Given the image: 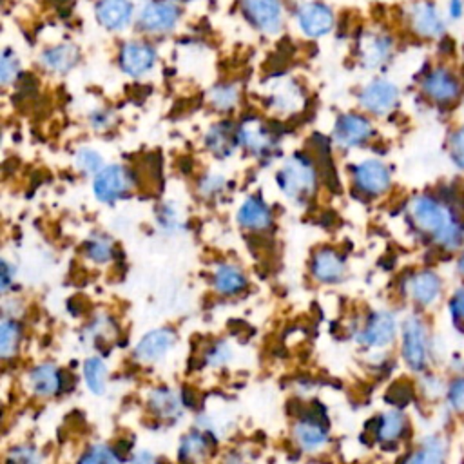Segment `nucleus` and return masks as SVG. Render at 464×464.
<instances>
[{
    "label": "nucleus",
    "mask_w": 464,
    "mask_h": 464,
    "mask_svg": "<svg viewBox=\"0 0 464 464\" xmlns=\"http://www.w3.org/2000/svg\"><path fill=\"white\" fill-rule=\"evenodd\" d=\"M359 100L366 111H370L373 114H384L395 107V103L399 100V89L393 82L377 78V80H372L361 91Z\"/></svg>",
    "instance_id": "8"
},
{
    "label": "nucleus",
    "mask_w": 464,
    "mask_h": 464,
    "mask_svg": "<svg viewBox=\"0 0 464 464\" xmlns=\"http://www.w3.org/2000/svg\"><path fill=\"white\" fill-rule=\"evenodd\" d=\"M420 89L437 103H451L460 96L462 83L453 69L446 65H435L422 76Z\"/></svg>",
    "instance_id": "3"
},
{
    "label": "nucleus",
    "mask_w": 464,
    "mask_h": 464,
    "mask_svg": "<svg viewBox=\"0 0 464 464\" xmlns=\"http://www.w3.org/2000/svg\"><path fill=\"white\" fill-rule=\"evenodd\" d=\"M450 402L457 411H464V379H457L450 388Z\"/></svg>",
    "instance_id": "42"
},
{
    "label": "nucleus",
    "mask_w": 464,
    "mask_h": 464,
    "mask_svg": "<svg viewBox=\"0 0 464 464\" xmlns=\"http://www.w3.org/2000/svg\"><path fill=\"white\" fill-rule=\"evenodd\" d=\"M237 221L245 228L261 230L272 223V214L259 198H248L237 212Z\"/></svg>",
    "instance_id": "21"
},
{
    "label": "nucleus",
    "mask_w": 464,
    "mask_h": 464,
    "mask_svg": "<svg viewBox=\"0 0 464 464\" xmlns=\"http://www.w3.org/2000/svg\"><path fill=\"white\" fill-rule=\"evenodd\" d=\"M402 355L410 368L420 370L426 364V330L424 324L410 317L402 328Z\"/></svg>",
    "instance_id": "10"
},
{
    "label": "nucleus",
    "mask_w": 464,
    "mask_h": 464,
    "mask_svg": "<svg viewBox=\"0 0 464 464\" xmlns=\"http://www.w3.org/2000/svg\"><path fill=\"white\" fill-rule=\"evenodd\" d=\"M444 455H446V444L440 439L431 437V439H426L422 442V446L417 450V453L411 455L408 460L410 462L433 464V462H442Z\"/></svg>",
    "instance_id": "29"
},
{
    "label": "nucleus",
    "mask_w": 464,
    "mask_h": 464,
    "mask_svg": "<svg viewBox=\"0 0 464 464\" xmlns=\"http://www.w3.org/2000/svg\"><path fill=\"white\" fill-rule=\"evenodd\" d=\"M451 312H453V315L457 319L464 321V290H460V292H457L453 295V299H451Z\"/></svg>",
    "instance_id": "44"
},
{
    "label": "nucleus",
    "mask_w": 464,
    "mask_h": 464,
    "mask_svg": "<svg viewBox=\"0 0 464 464\" xmlns=\"http://www.w3.org/2000/svg\"><path fill=\"white\" fill-rule=\"evenodd\" d=\"M395 337V319L388 312L373 314L364 330L361 332V341L368 346H384L390 344Z\"/></svg>",
    "instance_id": "16"
},
{
    "label": "nucleus",
    "mask_w": 464,
    "mask_h": 464,
    "mask_svg": "<svg viewBox=\"0 0 464 464\" xmlns=\"http://www.w3.org/2000/svg\"><path fill=\"white\" fill-rule=\"evenodd\" d=\"M205 450H207V437L203 433H190L181 444V457L199 459L205 455Z\"/></svg>",
    "instance_id": "33"
},
{
    "label": "nucleus",
    "mask_w": 464,
    "mask_h": 464,
    "mask_svg": "<svg viewBox=\"0 0 464 464\" xmlns=\"http://www.w3.org/2000/svg\"><path fill=\"white\" fill-rule=\"evenodd\" d=\"M442 7L450 24H457L464 18V0H444Z\"/></svg>",
    "instance_id": "41"
},
{
    "label": "nucleus",
    "mask_w": 464,
    "mask_h": 464,
    "mask_svg": "<svg viewBox=\"0 0 464 464\" xmlns=\"http://www.w3.org/2000/svg\"><path fill=\"white\" fill-rule=\"evenodd\" d=\"M295 20L303 34L310 38H319L334 29V11L317 0L301 2L295 7Z\"/></svg>",
    "instance_id": "7"
},
{
    "label": "nucleus",
    "mask_w": 464,
    "mask_h": 464,
    "mask_svg": "<svg viewBox=\"0 0 464 464\" xmlns=\"http://www.w3.org/2000/svg\"><path fill=\"white\" fill-rule=\"evenodd\" d=\"M76 165L83 172H100L102 167V156L91 149H82L76 156Z\"/></svg>",
    "instance_id": "38"
},
{
    "label": "nucleus",
    "mask_w": 464,
    "mask_h": 464,
    "mask_svg": "<svg viewBox=\"0 0 464 464\" xmlns=\"http://www.w3.org/2000/svg\"><path fill=\"white\" fill-rule=\"evenodd\" d=\"M83 375H85V382L91 388L92 393H103L105 392V381H107V368L102 362V359H89L83 364Z\"/></svg>",
    "instance_id": "30"
},
{
    "label": "nucleus",
    "mask_w": 464,
    "mask_h": 464,
    "mask_svg": "<svg viewBox=\"0 0 464 464\" xmlns=\"http://www.w3.org/2000/svg\"><path fill=\"white\" fill-rule=\"evenodd\" d=\"M156 62V51L145 42H127L120 49V67L130 76H141L152 69Z\"/></svg>",
    "instance_id": "12"
},
{
    "label": "nucleus",
    "mask_w": 464,
    "mask_h": 464,
    "mask_svg": "<svg viewBox=\"0 0 464 464\" xmlns=\"http://www.w3.org/2000/svg\"><path fill=\"white\" fill-rule=\"evenodd\" d=\"M372 123L359 114H343L334 127V140L341 147H355L372 136Z\"/></svg>",
    "instance_id": "13"
},
{
    "label": "nucleus",
    "mask_w": 464,
    "mask_h": 464,
    "mask_svg": "<svg viewBox=\"0 0 464 464\" xmlns=\"http://www.w3.org/2000/svg\"><path fill=\"white\" fill-rule=\"evenodd\" d=\"M353 178L359 190L372 196L382 194L390 187V172L384 167V163L377 160H368L359 163L353 170Z\"/></svg>",
    "instance_id": "14"
},
{
    "label": "nucleus",
    "mask_w": 464,
    "mask_h": 464,
    "mask_svg": "<svg viewBox=\"0 0 464 464\" xmlns=\"http://www.w3.org/2000/svg\"><path fill=\"white\" fill-rule=\"evenodd\" d=\"M85 250H87V256L98 263L102 261H107L111 257V243L105 239V237H92L91 241H87L85 245Z\"/></svg>",
    "instance_id": "34"
},
{
    "label": "nucleus",
    "mask_w": 464,
    "mask_h": 464,
    "mask_svg": "<svg viewBox=\"0 0 464 464\" xmlns=\"http://www.w3.org/2000/svg\"><path fill=\"white\" fill-rule=\"evenodd\" d=\"M245 18L261 33L276 34L283 29L281 0H241Z\"/></svg>",
    "instance_id": "6"
},
{
    "label": "nucleus",
    "mask_w": 464,
    "mask_h": 464,
    "mask_svg": "<svg viewBox=\"0 0 464 464\" xmlns=\"http://www.w3.org/2000/svg\"><path fill=\"white\" fill-rule=\"evenodd\" d=\"M80 460L82 462H116V460H123V457L116 450H109L107 446H94Z\"/></svg>",
    "instance_id": "35"
},
{
    "label": "nucleus",
    "mask_w": 464,
    "mask_h": 464,
    "mask_svg": "<svg viewBox=\"0 0 464 464\" xmlns=\"http://www.w3.org/2000/svg\"><path fill=\"white\" fill-rule=\"evenodd\" d=\"M9 459L11 460H18V462H34L40 457L36 455V451L33 448H13Z\"/></svg>",
    "instance_id": "43"
},
{
    "label": "nucleus",
    "mask_w": 464,
    "mask_h": 464,
    "mask_svg": "<svg viewBox=\"0 0 464 464\" xmlns=\"http://www.w3.org/2000/svg\"><path fill=\"white\" fill-rule=\"evenodd\" d=\"M78 58H80L78 47L72 44H60L54 47H49L40 56L42 63L54 72H67L76 65Z\"/></svg>",
    "instance_id": "20"
},
{
    "label": "nucleus",
    "mask_w": 464,
    "mask_h": 464,
    "mask_svg": "<svg viewBox=\"0 0 464 464\" xmlns=\"http://www.w3.org/2000/svg\"><path fill=\"white\" fill-rule=\"evenodd\" d=\"M179 7L174 0H149L138 14V25L145 33L161 34L174 29L179 20Z\"/></svg>",
    "instance_id": "4"
},
{
    "label": "nucleus",
    "mask_w": 464,
    "mask_h": 464,
    "mask_svg": "<svg viewBox=\"0 0 464 464\" xmlns=\"http://www.w3.org/2000/svg\"><path fill=\"white\" fill-rule=\"evenodd\" d=\"M439 292H440V279L433 272L424 270L415 274L410 279V294L422 306L431 304L439 297Z\"/></svg>",
    "instance_id": "22"
},
{
    "label": "nucleus",
    "mask_w": 464,
    "mask_h": 464,
    "mask_svg": "<svg viewBox=\"0 0 464 464\" xmlns=\"http://www.w3.org/2000/svg\"><path fill=\"white\" fill-rule=\"evenodd\" d=\"M237 100V91L234 85H219L212 91V103L218 109H230Z\"/></svg>",
    "instance_id": "36"
},
{
    "label": "nucleus",
    "mask_w": 464,
    "mask_h": 464,
    "mask_svg": "<svg viewBox=\"0 0 464 464\" xmlns=\"http://www.w3.org/2000/svg\"><path fill=\"white\" fill-rule=\"evenodd\" d=\"M357 51L359 60L366 69H377L392 58L395 51V38L386 31L370 29L359 36Z\"/></svg>",
    "instance_id": "5"
},
{
    "label": "nucleus",
    "mask_w": 464,
    "mask_h": 464,
    "mask_svg": "<svg viewBox=\"0 0 464 464\" xmlns=\"http://www.w3.org/2000/svg\"><path fill=\"white\" fill-rule=\"evenodd\" d=\"M207 147L216 154V156H228L234 152V143H236V132L234 127L227 121L216 125L208 134H207Z\"/></svg>",
    "instance_id": "24"
},
{
    "label": "nucleus",
    "mask_w": 464,
    "mask_h": 464,
    "mask_svg": "<svg viewBox=\"0 0 464 464\" xmlns=\"http://www.w3.org/2000/svg\"><path fill=\"white\" fill-rule=\"evenodd\" d=\"M375 422H377L375 435L384 442L397 440L406 430V419L399 411H388L382 417L375 419Z\"/></svg>",
    "instance_id": "27"
},
{
    "label": "nucleus",
    "mask_w": 464,
    "mask_h": 464,
    "mask_svg": "<svg viewBox=\"0 0 464 464\" xmlns=\"http://www.w3.org/2000/svg\"><path fill=\"white\" fill-rule=\"evenodd\" d=\"M20 326L18 323L11 319H4L0 324V355L4 359H9L14 355L18 343H20Z\"/></svg>",
    "instance_id": "31"
},
{
    "label": "nucleus",
    "mask_w": 464,
    "mask_h": 464,
    "mask_svg": "<svg viewBox=\"0 0 464 464\" xmlns=\"http://www.w3.org/2000/svg\"><path fill=\"white\" fill-rule=\"evenodd\" d=\"M312 274L315 279L324 283L339 281L344 274V261L337 252L330 248H323L314 256Z\"/></svg>",
    "instance_id": "19"
},
{
    "label": "nucleus",
    "mask_w": 464,
    "mask_h": 464,
    "mask_svg": "<svg viewBox=\"0 0 464 464\" xmlns=\"http://www.w3.org/2000/svg\"><path fill=\"white\" fill-rule=\"evenodd\" d=\"M214 285L218 292L225 295L239 294L246 286V277L237 266L232 265H221L214 276Z\"/></svg>",
    "instance_id": "25"
},
{
    "label": "nucleus",
    "mask_w": 464,
    "mask_h": 464,
    "mask_svg": "<svg viewBox=\"0 0 464 464\" xmlns=\"http://www.w3.org/2000/svg\"><path fill=\"white\" fill-rule=\"evenodd\" d=\"M149 404L152 408V411H156V415L160 417H165V419H176L179 413H181V401L179 397L167 390V388H160V390H154L150 399H149Z\"/></svg>",
    "instance_id": "26"
},
{
    "label": "nucleus",
    "mask_w": 464,
    "mask_h": 464,
    "mask_svg": "<svg viewBox=\"0 0 464 464\" xmlns=\"http://www.w3.org/2000/svg\"><path fill=\"white\" fill-rule=\"evenodd\" d=\"M225 359H228V350H227V346H225V344L216 346V348L212 350V353H210V362H212V364H221Z\"/></svg>",
    "instance_id": "45"
},
{
    "label": "nucleus",
    "mask_w": 464,
    "mask_h": 464,
    "mask_svg": "<svg viewBox=\"0 0 464 464\" xmlns=\"http://www.w3.org/2000/svg\"><path fill=\"white\" fill-rule=\"evenodd\" d=\"M459 268H460V272H464V254H462V257L459 261Z\"/></svg>",
    "instance_id": "47"
},
{
    "label": "nucleus",
    "mask_w": 464,
    "mask_h": 464,
    "mask_svg": "<svg viewBox=\"0 0 464 464\" xmlns=\"http://www.w3.org/2000/svg\"><path fill=\"white\" fill-rule=\"evenodd\" d=\"M450 152H451V160L455 161V165L464 169V127H460L459 130L453 132V136L450 140Z\"/></svg>",
    "instance_id": "40"
},
{
    "label": "nucleus",
    "mask_w": 464,
    "mask_h": 464,
    "mask_svg": "<svg viewBox=\"0 0 464 464\" xmlns=\"http://www.w3.org/2000/svg\"><path fill=\"white\" fill-rule=\"evenodd\" d=\"M401 14L406 29L419 40L437 42L448 33L450 20L437 0H408Z\"/></svg>",
    "instance_id": "1"
},
{
    "label": "nucleus",
    "mask_w": 464,
    "mask_h": 464,
    "mask_svg": "<svg viewBox=\"0 0 464 464\" xmlns=\"http://www.w3.org/2000/svg\"><path fill=\"white\" fill-rule=\"evenodd\" d=\"M129 188V174L120 165H109L96 172L94 196L103 203H112Z\"/></svg>",
    "instance_id": "11"
},
{
    "label": "nucleus",
    "mask_w": 464,
    "mask_h": 464,
    "mask_svg": "<svg viewBox=\"0 0 464 464\" xmlns=\"http://www.w3.org/2000/svg\"><path fill=\"white\" fill-rule=\"evenodd\" d=\"M411 218H413V221L417 223V227L420 230L430 232L433 236L451 221L444 205L439 203L433 198H428V196H420V198L413 199Z\"/></svg>",
    "instance_id": "9"
},
{
    "label": "nucleus",
    "mask_w": 464,
    "mask_h": 464,
    "mask_svg": "<svg viewBox=\"0 0 464 464\" xmlns=\"http://www.w3.org/2000/svg\"><path fill=\"white\" fill-rule=\"evenodd\" d=\"M277 185L288 198H294V199L306 198L308 194L314 192L315 170L304 156L295 154L279 170Z\"/></svg>",
    "instance_id": "2"
},
{
    "label": "nucleus",
    "mask_w": 464,
    "mask_h": 464,
    "mask_svg": "<svg viewBox=\"0 0 464 464\" xmlns=\"http://www.w3.org/2000/svg\"><path fill=\"white\" fill-rule=\"evenodd\" d=\"M18 74V60L14 56V53H11L9 49L4 51L2 60H0V80L4 85H7L9 82H13Z\"/></svg>",
    "instance_id": "37"
},
{
    "label": "nucleus",
    "mask_w": 464,
    "mask_h": 464,
    "mask_svg": "<svg viewBox=\"0 0 464 464\" xmlns=\"http://www.w3.org/2000/svg\"><path fill=\"white\" fill-rule=\"evenodd\" d=\"M29 382L36 395L47 397L62 390V372L53 364H40L29 373Z\"/></svg>",
    "instance_id": "23"
},
{
    "label": "nucleus",
    "mask_w": 464,
    "mask_h": 464,
    "mask_svg": "<svg viewBox=\"0 0 464 464\" xmlns=\"http://www.w3.org/2000/svg\"><path fill=\"white\" fill-rule=\"evenodd\" d=\"M410 399H411V386L406 382H395L386 393V401L393 406H404L410 402Z\"/></svg>",
    "instance_id": "39"
},
{
    "label": "nucleus",
    "mask_w": 464,
    "mask_h": 464,
    "mask_svg": "<svg viewBox=\"0 0 464 464\" xmlns=\"http://www.w3.org/2000/svg\"><path fill=\"white\" fill-rule=\"evenodd\" d=\"M174 343H176V335L172 330L169 328L152 330L141 337V341L136 344L134 353L141 361H158L170 350Z\"/></svg>",
    "instance_id": "17"
},
{
    "label": "nucleus",
    "mask_w": 464,
    "mask_h": 464,
    "mask_svg": "<svg viewBox=\"0 0 464 464\" xmlns=\"http://www.w3.org/2000/svg\"><path fill=\"white\" fill-rule=\"evenodd\" d=\"M178 2H187V0H178Z\"/></svg>",
    "instance_id": "48"
},
{
    "label": "nucleus",
    "mask_w": 464,
    "mask_h": 464,
    "mask_svg": "<svg viewBox=\"0 0 464 464\" xmlns=\"http://www.w3.org/2000/svg\"><path fill=\"white\" fill-rule=\"evenodd\" d=\"M11 281V272H9V265L5 261H2V290H7V285Z\"/></svg>",
    "instance_id": "46"
},
{
    "label": "nucleus",
    "mask_w": 464,
    "mask_h": 464,
    "mask_svg": "<svg viewBox=\"0 0 464 464\" xmlns=\"http://www.w3.org/2000/svg\"><path fill=\"white\" fill-rule=\"evenodd\" d=\"M96 20L109 31H121L130 24L132 2L130 0H98Z\"/></svg>",
    "instance_id": "15"
},
{
    "label": "nucleus",
    "mask_w": 464,
    "mask_h": 464,
    "mask_svg": "<svg viewBox=\"0 0 464 464\" xmlns=\"http://www.w3.org/2000/svg\"><path fill=\"white\" fill-rule=\"evenodd\" d=\"M295 439L301 444V448H304L308 451H314V450L324 446L328 437H326V431L317 422L301 420L295 426Z\"/></svg>",
    "instance_id": "28"
},
{
    "label": "nucleus",
    "mask_w": 464,
    "mask_h": 464,
    "mask_svg": "<svg viewBox=\"0 0 464 464\" xmlns=\"http://www.w3.org/2000/svg\"><path fill=\"white\" fill-rule=\"evenodd\" d=\"M462 237H464V227L457 221H450L446 227H442L435 234L437 243L442 245L444 248H457L462 243Z\"/></svg>",
    "instance_id": "32"
},
{
    "label": "nucleus",
    "mask_w": 464,
    "mask_h": 464,
    "mask_svg": "<svg viewBox=\"0 0 464 464\" xmlns=\"http://www.w3.org/2000/svg\"><path fill=\"white\" fill-rule=\"evenodd\" d=\"M237 134H239V140L245 143V147H248L256 154L268 152L276 143V138L270 132V129L265 123H261L257 118L245 120Z\"/></svg>",
    "instance_id": "18"
}]
</instances>
